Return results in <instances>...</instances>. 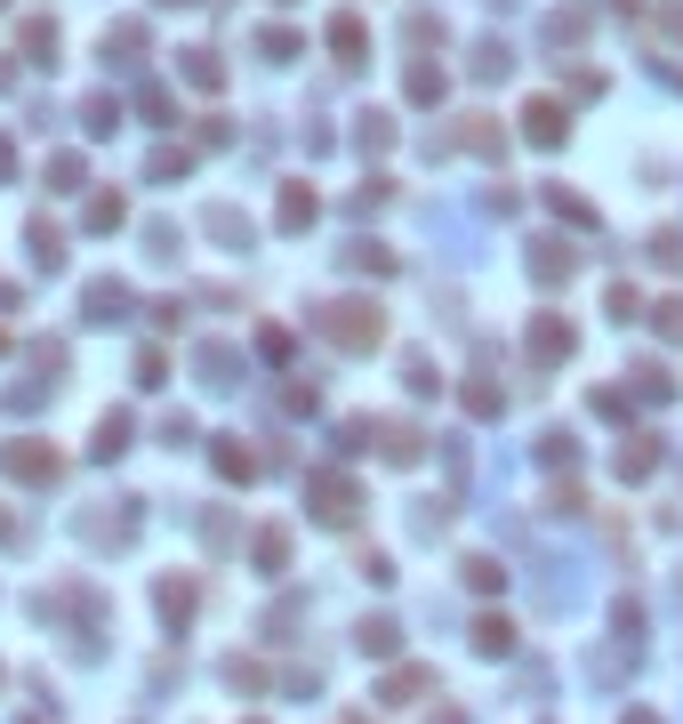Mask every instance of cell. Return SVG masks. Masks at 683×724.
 Instances as JSON below:
<instances>
[{
	"label": "cell",
	"mask_w": 683,
	"mask_h": 724,
	"mask_svg": "<svg viewBox=\"0 0 683 724\" xmlns=\"http://www.w3.org/2000/svg\"><path fill=\"white\" fill-rule=\"evenodd\" d=\"M346 266H355V274H395V250H378V242H355V250H346Z\"/></svg>",
	"instance_id": "31"
},
{
	"label": "cell",
	"mask_w": 683,
	"mask_h": 724,
	"mask_svg": "<svg viewBox=\"0 0 683 724\" xmlns=\"http://www.w3.org/2000/svg\"><path fill=\"white\" fill-rule=\"evenodd\" d=\"M547 210L563 218V225H579V234L595 225V201H587V194H563V185H547Z\"/></svg>",
	"instance_id": "23"
},
{
	"label": "cell",
	"mask_w": 683,
	"mask_h": 724,
	"mask_svg": "<svg viewBox=\"0 0 683 724\" xmlns=\"http://www.w3.org/2000/svg\"><path fill=\"white\" fill-rule=\"evenodd\" d=\"M547 33H555V40H587V9H555Z\"/></svg>",
	"instance_id": "45"
},
{
	"label": "cell",
	"mask_w": 683,
	"mask_h": 724,
	"mask_svg": "<svg viewBox=\"0 0 683 724\" xmlns=\"http://www.w3.org/2000/svg\"><path fill=\"white\" fill-rule=\"evenodd\" d=\"M25 242H33V266H40V274H57V266H65V225H57V218H33Z\"/></svg>",
	"instance_id": "11"
},
{
	"label": "cell",
	"mask_w": 683,
	"mask_h": 724,
	"mask_svg": "<svg viewBox=\"0 0 683 724\" xmlns=\"http://www.w3.org/2000/svg\"><path fill=\"white\" fill-rule=\"evenodd\" d=\"M651 330H659V339H683V298H659L651 306Z\"/></svg>",
	"instance_id": "39"
},
{
	"label": "cell",
	"mask_w": 683,
	"mask_h": 724,
	"mask_svg": "<svg viewBox=\"0 0 683 724\" xmlns=\"http://www.w3.org/2000/svg\"><path fill=\"white\" fill-rule=\"evenodd\" d=\"M225 676H234V685H241V692H265V668H258V660H241V652H234V660H225Z\"/></svg>",
	"instance_id": "44"
},
{
	"label": "cell",
	"mask_w": 683,
	"mask_h": 724,
	"mask_svg": "<svg viewBox=\"0 0 683 724\" xmlns=\"http://www.w3.org/2000/svg\"><path fill=\"white\" fill-rule=\"evenodd\" d=\"M274 218H282V234H306V225L322 218V194H314L306 177H289V185H282V210H274Z\"/></svg>",
	"instance_id": "8"
},
{
	"label": "cell",
	"mask_w": 683,
	"mask_h": 724,
	"mask_svg": "<svg viewBox=\"0 0 683 724\" xmlns=\"http://www.w3.org/2000/svg\"><path fill=\"white\" fill-rule=\"evenodd\" d=\"M258 49H265V57H274V65H282V57H298V49H306V40H298V33H289V25H265V33H258Z\"/></svg>",
	"instance_id": "34"
},
{
	"label": "cell",
	"mask_w": 683,
	"mask_h": 724,
	"mask_svg": "<svg viewBox=\"0 0 683 724\" xmlns=\"http://www.w3.org/2000/svg\"><path fill=\"white\" fill-rule=\"evenodd\" d=\"M659 40H683V0H668V9H659Z\"/></svg>",
	"instance_id": "50"
},
{
	"label": "cell",
	"mask_w": 683,
	"mask_h": 724,
	"mask_svg": "<svg viewBox=\"0 0 683 724\" xmlns=\"http://www.w3.org/2000/svg\"><path fill=\"white\" fill-rule=\"evenodd\" d=\"M499 579H507V572H499V555H467V588H483V596H490Z\"/></svg>",
	"instance_id": "36"
},
{
	"label": "cell",
	"mask_w": 683,
	"mask_h": 724,
	"mask_svg": "<svg viewBox=\"0 0 683 724\" xmlns=\"http://www.w3.org/2000/svg\"><path fill=\"white\" fill-rule=\"evenodd\" d=\"M314 330L338 355H370V346L386 339V306L378 298H330V306H314Z\"/></svg>",
	"instance_id": "1"
},
{
	"label": "cell",
	"mask_w": 683,
	"mask_h": 724,
	"mask_svg": "<svg viewBox=\"0 0 683 724\" xmlns=\"http://www.w3.org/2000/svg\"><path fill=\"white\" fill-rule=\"evenodd\" d=\"M201 225H210L218 242H234V250H250V218H241L234 201H210V218H201Z\"/></svg>",
	"instance_id": "18"
},
{
	"label": "cell",
	"mask_w": 683,
	"mask_h": 724,
	"mask_svg": "<svg viewBox=\"0 0 683 724\" xmlns=\"http://www.w3.org/2000/svg\"><path fill=\"white\" fill-rule=\"evenodd\" d=\"M523 137L531 145H563L571 137V113L555 106V97H531V106H523Z\"/></svg>",
	"instance_id": "7"
},
{
	"label": "cell",
	"mask_w": 683,
	"mask_h": 724,
	"mask_svg": "<svg viewBox=\"0 0 683 724\" xmlns=\"http://www.w3.org/2000/svg\"><path fill=\"white\" fill-rule=\"evenodd\" d=\"M539 459H547V467H571V459H579V443H571L563 427H547V434H539Z\"/></svg>",
	"instance_id": "35"
},
{
	"label": "cell",
	"mask_w": 683,
	"mask_h": 724,
	"mask_svg": "<svg viewBox=\"0 0 683 724\" xmlns=\"http://www.w3.org/2000/svg\"><path fill=\"white\" fill-rule=\"evenodd\" d=\"M410 40H443V16H426V9H410V25H402Z\"/></svg>",
	"instance_id": "48"
},
{
	"label": "cell",
	"mask_w": 683,
	"mask_h": 724,
	"mask_svg": "<svg viewBox=\"0 0 683 724\" xmlns=\"http://www.w3.org/2000/svg\"><path fill=\"white\" fill-rule=\"evenodd\" d=\"M619 724H659V716H651V709H628V716H619Z\"/></svg>",
	"instance_id": "52"
},
{
	"label": "cell",
	"mask_w": 683,
	"mask_h": 724,
	"mask_svg": "<svg viewBox=\"0 0 683 724\" xmlns=\"http://www.w3.org/2000/svg\"><path fill=\"white\" fill-rule=\"evenodd\" d=\"M258 572H289V531H258Z\"/></svg>",
	"instance_id": "29"
},
{
	"label": "cell",
	"mask_w": 683,
	"mask_h": 724,
	"mask_svg": "<svg viewBox=\"0 0 683 724\" xmlns=\"http://www.w3.org/2000/svg\"><path fill=\"white\" fill-rule=\"evenodd\" d=\"M137 113H145V121H177V97L161 89V81H145V89H137Z\"/></svg>",
	"instance_id": "32"
},
{
	"label": "cell",
	"mask_w": 683,
	"mask_h": 724,
	"mask_svg": "<svg viewBox=\"0 0 683 724\" xmlns=\"http://www.w3.org/2000/svg\"><path fill=\"white\" fill-rule=\"evenodd\" d=\"M531 363H539V370H555V363H571L579 355V330L563 322V315H531Z\"/></svg>",
	"instance_id": "4"
},
{
	"label": "cell",
	"mask_w": 683,
	"mask_h": 724,
	"mask_svg": "<svg viewBox=\"0 0 683 724\" xmlns=\"http://www.w3.org/2000/svg\"><path fill=\"white\" fill-rule=\"evenodd\" d=\"M113 49H145V25H137V16H121V25H105V57Z\"/></svg>",
	"instance_id": "40"
},
{
	"label": "cell",
	"mask_w": 683,
	"mask_h": 724,
	"mask_svg": "<svg viewBox=\"0 0 683 724\" xmlns=\"http://www.w3.org/2000/svg\"><path fill=\"white\" fill-rule=\"evenodd\" d=\"M628 379H635V395H644V403H668V395H675V379H668L659 363H635Z\"/></svg>",
	"instance_id": "27"
},
{
	"label": "cell",
	"mask_w": 683,
	"mask_h": 724,
	"mask_svg": "<svg viewBox=\"0 0 683 724\" xmlns=\"http://www.w3.org/2000/svg\"><path fill=\"white\" fill-rule=\"evenodd\" d=\"M121 218H129V201H121V194H97L89 201V234H113Z\"/></svg>",
	"instance_id": "33"
},
{
	"label": "cell",
	"mask_w": 683,
	"mask_h": 724,
	"mask_svg": "<svg viewBox=\"0 0 683 724\" xmlns=\"http://www.w3.org/2000/svg\"><path fill=\"white\" fill-rule=\"evenodd\" d=\"M651 258L668 266V274H675V266H683V234H675V225H659V234H651Z\"/></svg>",
	"instance_id": "38"
},
{
	"label": "cell",
	"mask_w": 683,
	"mask_h": 724,
	"mask_svg": "<svg viewBox=\"0 0 683 724\" xmlns=\"http://www.w3.org/2000/svg\"><path fill=\"white\" fill-rule=\"evenodd\" d=\"M355 645H362L370 660H395V652H402V628L378 612V619H362V628H355Z\"/></svg>",
	"instance_id": "15"
},
{
	"label": "cell",
	"mask_w": 683,
	"mask_h": 724,
	"mask_svg": "<svg viewBox=\"0 0 683 724\" xmlns=\"http://www.w3.org/2000/svg\"><path fill=\"white\" fill-rule=\"evenodd\" d=\"M0 467H9L16 483H57V475H65V459H57L40 434H16V443H0Z\"/></svg>",
	"instance_id": "3"
},
{
	"label": "cell",
	"mask_w": 683,
	"mask_h": 724,
	"mask_svg": "<svg viewBox=\"0 0 683 724\" xmlns=\"http://www.w3.org/2000/svg\"><path fill=\"white\" fill-rule=\"evenodd\" d=\"M507 65H514V57L499 49V40H483V49H474V73H483V81H499Z\"/></svg>",
	"instance_id": "41"
},
{
	"label": "cell",
	"mask_w": 683,
	"mask_h": 724,
	"mask_svg": "<svg viewBox=\"0 0 683 724\" xmlns=\"http://www.w3.org/2000/svg\"><path fill=\"white\" fill-rule=\"evenodd\" d=\"M194 363H201V379H210V386H234V363H241V355H234L225 339H210V346H201Z\"/></svg>",
	"instance_id": "24"
},
{
	"label": "cell",
	"mask_w": 683,
	"mask_h": 724,
	"mask_svg": "<svg viewBox=\"0 0 683 724\" xmlns=\"http://www.w3.org/2000/svg\"><path fill=\"white\" fill-rule=\"evenodd\" d=\"M474 652H483V660H507V652H514V619H474Z\"/></svg>",
	"instance_id": "22"
},
{
	"label": "cell",
	"mask_w": 683,
	"mask_h": 724,
	"mask_svg": "<svg viewBox=\"0 0 683 724\" xmlns=\"http://www.w3.org/2000/svg\"><path fill=\"white\" fill-rule=\"evenodd\" d=\"M113 121H121V97H89V106H80V130L89 137H113Z\"/></svg>",
	"instance_id": "28"
},
{
	"label": "cell",
	"mask_w": 683,
	"mask_h": 724,
	"mask_svg": "<svg viewBox=\"0 0 683 724\" xmlns=\"http://www.w3.org/2000/svg\"><path fill=\"white\" fill-rule=\"evenodd\" d=\"M16 40H25L33 65H57V25H49V16H25V33H16Z\"/></svg>",
	"instance_id": "25"
},
{
	"label": "cell",
	"mask_w": 683,
	"mask_h": 724,
	"mask_svg": "<svg viewBox=\"0 0 683 724\" xmlns=\"http://www.w3.org/2000/svg\"><path fill=\"white\" fill-rule=\"evenodd\" d=\"M314 403H322V395H314L306 379H289V386H282V410H314Z\"/></svg>",
	"instance_id": "49"
},
{
	"label": "cell",
	"mask_w": 683,
	"mask_h": 724,
	"mask_svg": "<svg viewBox=\"0 0 683 724\" xmlns=\"http://www.w3.org/2000/svg\"><path fill=\"white\" fill-rule=\"evenodd\" d=\"M306 500H314V524H355V507H362V491H355V475H338V467H322V475H306Z\"/></svg>",
	"instance_id": "2"
},
{
	"label": "cell",
	"mask_w": 683,
	"mask_h": 724,
	"mask_svg": "<svg viewBox=\"0 0 683 724\" xmlns=\"http://www.w3.org/2000/svg\"><path fill=\"white\" fill-rule=\"evenodd\" d=\"M604 315H611L619 330H628V322H644V290H635V282H611V290H604Z\"/></svg>",
	"instance_id": "20"
},
{
	"label": "cell",
	"mask_w": 683,
	"mask_h": 724,
	"mask_svg": "<svg viewBox=\"0 0 683 724\" xmlns=\"http://www.w3.org/2000/svg\"><path fill=\"white\" fill-rule=\"evenodd\" d=\"M443 89H450V73H443V65H426V57L402 73V97H410V106H443Z\"/></svg>",
	"instance_id": "14"
},
{
	"label": "cell",
	"mask_w": 683,
	"mask_h": 724,
	"mask_svg": "<svg viewBox=\"0 0 683 724\" xmlns=\"http://www.w3.org/2000/svg\"><path fill=\"white\" fill-rule=\"evenodd\" d=\"M258 355H265V363H282V355H289V330H282V322H274V330H258Z\"/></svg>",
	"instance_id": "47"
},
{
	"label": "cell",
	"mask_w": 683,
	"mask_h": 724,
	"mask_svg": "<svg viewBox=\"0 0 683 724\" xmlns=\"http://www.w3.org/2000/svg\"><path fill=\"white\" fill-rule=\"evenodd\" d=\"M386 145H395V121H386V113H362V154H386Z\"/></svg>",
	"instance_id": "37"
},
{
	"label": "cell",
	"mask_w": 683,
	"mask_h": 724,
	"mask_svg": "<svg viewBox=\"0 0 683 724\" xmlns=\"http://www.w3.org/2000/svg\"><path fill=\"white\" fill-rule=\"evenodd\" d=\"M434 724H467V716H459V709H443V716H434Z\"/></svg>",
	"instance_id": "53"
},
{
	"label": "cell",
	"mask_w": 683,
	"mask_h": 724,
	"mask_svg": "<svg viewBox=\"0 0 683 724\" xmlns=\"http://www.w3.org/2000/svg\"><path fill=\"white\" fill-rule=\"evenodd\" d=\"M9 170H16V145H9V137H0V177H9Z\"/></svg>",
	"instance_id": "51"
},
{
	"label": "cell",
	"mask_w": 683,
	"mask_h": 724,
	"mask_svg": "<svg viewBox=\"0 0 683 724\" xmlns=\"http://www.w3.org/2000/svg\"><path fill=\"white\" fill-rule=\"evenodd\" d=\"M330 57H338V65H362V49H370V25H362V16H330Z\"/></svg>",
	"instance_id": "10"
},
{
	"label": "cell",
	"mask_w": 683,
	"mask_h": 724,
	"mask_svg": "<svg viewBox=\"0 0 683 724\" xmlns=\"http://www.w3.org/2000/svg\"><path fill=\"white\" fill-rule=\"evenodd\" d=\"M619 9H644V0H619Z\"/></svg>",
	"instance_id": "55"
},
{
	"label": "cell",
	"mask_w": 683,
	"mask_h": 724,
	"mask_svg": "<svg viewBox=\"0 0 683 724\" xmlns=\"http://www.w3.org/2000/svg\"><path fill=\"white\" fill-rule=\"evenodd\" d=\"M194 89H225V65H218V49H185V65H177Z\"/></svg>",
	"instance_id": "26"
},
{
	"label": "cell",
	"mask_w": 683,
	"mask_h": 724,
	"mask_svg": "<svg viewBox=\"0 0 683 724\" xmlns=\"http://www.w3.org/2000/svg\"><path fill=\"white\" fill-rule=\"evenodd\" d=\"M459 403H467V419H499V410H507V386H499V379H483V370H474V379L459 386Z\"/></svg>",
	"instance_id": "13"
},
{
	"label": "cell",
	"mask_w": 683,
	"mask_h": 724,
	"mask_svg": "<svg viewBox=\"0 0 683 724\" xmlns=\"http://www.w3.org/2000/svg\"><path fill=\"white\" fill-rule=\"evenodd\" d=\"M419 692H434V668H395L386 676V700H419Z\"/></svg>",
	"instance_id": "30"
},
{
	"label": "cell",
	"mask_w": 683,
	"mask_h": 724,
	"mask_svg": "<svg viewBox=\"0 0 683 724\" xmlns=\"http://www.w3.org/2000/svg\"><path fill=\"white\" fill-rule=\"evenodd\" d=\"M210 459H218V475H225V483H250V475H258V451L241 443V434H218V451H210Z\"/></svg>",
	"instance_id": "12"
},
{
	"label": "cell",
	"mask_w": 683,
	"mask_h": 724,
	"mask_svg": "<svg viewBox=\"0 0 683 724\" xmlns=\"http://www.w3.org/2000/svg\"><path fill=\"white\" fill-rule=\"evenodd\" d=\"M129 315V282H89V322H121Z\"/></svg>",
	"instance_id": "19"
},
{
	"label": "cell",
	"mask_w": 683,
	"mask_h": 724,
	"mask_svg": "<svg viewBox=\"0 0 683 724\" xmlns=\"http://www.w3.org/2000/svg\"><path fill=\"white\" fill-rule=\"evenodd\" d=\"M651 467H659V434H651V427H635L628 443H619V483H644Z\"/></svg>",
	"instance_id": "9"
},
{
	"label": "cell",
	"mask_w": 683,
	"mask_h": 724,
	"mask_svg": "<svg viewBox=\"0 0 683 724\" xmlns=\"http://www.w3.org/2000/svg\"><path fill=\"white\" fill-rule=\"evenodd\" d=\"M49 177H57V194H73V185H80V154H57Z\"/></svg>",
	"instance_id": "46"
},
{
	"label": "cell",
	"mask_w": 683,
	"mask_h": 724,
	"mask_svg": "<svg viewBox=\"0 0 683 724\" xmlns=\"http://www.w3.org/2000/svg\"><path fill=\"white\" fill-rule=\"evenodd\" d=\"M0 355H9V330H0Z\"/></svg>",
	"instance_id": "54"
},
{
	"label": "cell",
	"mask_w": 683,
	"mask_h": 724,
	"mask_svg": "<svg viewBox=\"0 0 683 724\" xmlns=\"http://www.w3.org/2000/svg\"><path fill=\"white\" fill-rule=\"evenodd\" d=\"M370 443H378L386 467H419L426 459V434L410 427V419H370Z\"/></svg>",
	"instance_id": "5"
},
{
	"label": "cell",
	"mask_w": 683,
	"mask_h": 724,
	"mask_svg": "<svg viewBox=\"0 0 683 724\" xmlns=\"http://www.w3.org/2000/svg\"><path fill=\"white\" fill-rule=\"evenodd\" d=\"M97 459H121V451H129V410H105V419H97Z\"/></svg>",
	"instance_id": "21"
},
{
	"label": "cell",
	"mask_w": 683,
	"mask_h": 724,
	"mask_svg": "<svg viewBox=\"0 0 683 724\" xmlns=\"http://www.w3.org/2000/svg\"><path fill=\"white\" fill-rule=\"evenodd\" d=\"M459 145H467V154H507V130L490 113H467L459 121Z\"/></svg>",
	"instance_id": "16"
},
{
	"label": "cell",
	"mask_w": 683,
	"mask_h": 724,
	"mask_svg": "<svg viewBox=\"0 0 683 724\" xmlns=\"http://www.w3.org/2000/svg\"><path fill=\"white\" fill-rule=\"evenodd\" d=\"M185 170H194V154H185V145H161V154H153V177H185Z\"/></svg>",
	"instance_id": "42"
},
{
	"label": "cell",
	"mask_w": 683,
	"mask_h": 724,
	"mask_svg": "<svg viewBox=\"0 0 683 724\" xmlns=\"http://www.w3.org/2000/svg\"><path fill=\"white\" fill-rule=\"evenodd\" d=\"M161 379H170V355H161V346H145V355H137V386H161Z\"/></svg>",
	"instance_id": "43"
},
{
	"label": "cell",
	"mask_w": 683,
	"mask_h": 724,
	"mask_svg": "<svg viewBox=\"0 0 683 724\" xmlns=\"http://www.w3.org/2000/svg\"><path fill=\"white\" fill-rule=\"evenodd\" d=\"M153 604H161V619H170V628H185V619H194V579H161Z\"/></svg>",
	"instance_id": "17"
},
{
	"label": "cell",
	"mask_w": 683,
	"mask_h": 724,
	"mask_svg": "<svg viewBox=\"0 0 683 724\" xmlns=\"http://www.w3.org/2000/svg\"><path fill=\"white\" fill-rule=\"evenodd\" d=\"M571 274H579V250H571L563 234H539V242H531V282H539V290L571 282Z\"/></svg>",
	"instance_id": "6"
}]
</instances>
